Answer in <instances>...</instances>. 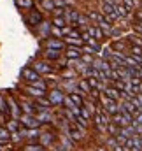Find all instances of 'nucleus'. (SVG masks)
Here are the masks:
<instances>
[{
    "label": "nucleus",
    "instance_id": "1",
    "mask_svg": "<svg viewBox=\"0 0 142 151\" xmlns=\"http://www.w3.org/2000/svg\"><path fill=\"white\" fill-rule=\"evenodd\" d=\"M102 12H104V14H107V19H109V21H116V19L119 18V14L116 12L114 4L105 2V0H104V4H102Z\"/></svg>",
    "mask_w": 142,
    "mask_h": 151
},
{
    "label": "nucleus",
    "instance_id": "2",
    "mask_svg": "<svg viewBox=\"0 0 142 151\" xmlns=\"http://www.w3.org/2000/svg\"><path fill=\"white\" fill-rule=\"evenodd\" d=\"M21 76H23L27 81H30V83H37V81H40L39 72H37V70H34V69H30V67H25V69L21 70Z\"/></svg>",
    "mask_w": 142,
    "mask_h": 151
},
{
    "label": "nucleus",
    "instance_id": "3",
    "mask_svg": "<svg viewBox=\"0 0 142 151\" xmlns=\"http://www.w3.org/2000/svg\"><path fill=\"white\" fill-rule=\"evenodd\" d=\"M102 104L105 106V111L110 114H118V111H119V107L116 106V100H112V99H109V97H102Z\"/></svg>",
    "mask_w": 142,
    "mask_h": 151
},
{
    "label": "nucleus",
    "instance_id": "4",
    "mask_svg": "<svg viewBox=\"0 0 142 151\" xmlns=\"http://www.w3.org/2000/svg\"><path fill=\"white\" fill-rule=\"evenodd\" d=\"M21 123H23L25 127H28V128H37V127L40 125V121L37 119L35 116H28V114H23V116H21Z\"/></svg>",
    "mask_w": 142,
    "mask_h": 151
},
{
    "label": "nucleus",
    "instance_id": "5",
    "mask_svg": "<svg viewBox=\"0 0 142 151\" xmlns=\"http://www.w3.org/2000/svg\"><path fill=\"white\" fill-rule=\"evenodd\" d=\"M86 32L90 34V37L95 39V40L104 39V30H102L100 27H88V28H86Z\"/></svg>",
    "mask_w": 142,
    "mask_h": 151
},
{
    "label": "nucleus",
    "instance_id": "6",
    "mask_svg": "<svg viewBox=\"0 0 142 151\" xmlns=\"http://www.w3.org/2000/svg\"><path fill=\"white\" fill-rule=\"evenodd\" d=\"M95 123L98 125V127H105L109 125V118H107L105 114V109H102V111H98V113L95 114Z\"/></svg>",
    "mask_w": 142,
    "mask_h": 151
},
{
    "label": "nucleus",
    "instance_id": "7",
    "mask_svg": "<svg viewBox=\"0 0 142 151\" xmlns=\"http://www.w3.org/2000/svg\"><path fill=\"white\" fill-rule=\"evenodd\" d=\"M49 100H51V104H63L65 97H63V93L60 90H53L49 93Z\"/></svg>",
    "mask_w": 142,
    "mask_h": 151
},
{
    "label": "nucleus",
    "instance_id": "8",
    "mask_svg": "<svg viewBox=\"0 0 142 151\" xmlns=\"http://www.w3.org/2000/svg\"><path fill=\"white\" fill-rule=\"evenodd\" d=\"M34 70H37L39 74H49L51 72V65H47L46 62H37Z\"/></svg>",
    "mask_w": 142,
    "mask_h": 151
},
{
    "label": "nucleus",
    "instance_id": "9",
    "mask_svg": "<svg viewBox=\"0 0 142 151\" xmlns=\"http://www.w3.org/2000/svg\"><path fill=\"white\" fill-rule=\"evenodd\" d=\"M81 55H82V51H81L79 47H69V49H67V58H69V60H79Z\"/></svg>",
    "mask_w": 142,
    "mask_h": 151
},
{
    "label": "nucleus",
    "instance_id": "10",
    "mask_svg": "<svg viewBox=\"0 0 142 151\" xmlns=\"http://www.w3.org/2000/svg\"><path fill=\"white\" fill-rule=\"evenodd\" d=\"M104 93H105V97L112 99V100H119V97H121V91L118 88H105Z\"/></svg>",
    "mask_w": 142,
    "mask_h": 151
},
{
    "label": "nucleus",
    "instance_id": "11",
    "mask_svg": "<svg viewBox=\"0 0 142 151\" xmlns=\"http://www.w3.org/2000/svg\"><path fill=\"white\" fill-rule=\"evenodd\" d=\"M27 93L32 95V97H35V99H44V90L35 88V86H28L27 88Z\"/></svg>",
    "mask_w": 142,
    "mask_h": 151
},
{
    "label": "nucleus",
    "instance_id": "12",
    "mask_svg": "<svg viewBox=\"0 0 142 151\" xmlns=\"http://www.w3.org/2000/svg\"><path fill=\"white\" fill-rule=\"evenodd\" d=\"M82 132H84L82 128H74V127H70V128H69V135H70L74 141H79V139L82 137Z\"/></svg>",
    "mask_w": 142,
    "mask_h": 151
},
{
    "label": "nucleus",
    "instance_id": "13",
    "mask_svg": "<svg viewBox=\"0 0 142 151\" xmlns=\"http://www.w3.org/2000/svg\"><path fill=\"white\" fill-rule=\"evenodd\" d=\"M9 106H11V114L14 116V119H18V118H21V113H19V109H18V106H16V102L12 100V99H9Z\"/></svg>",
    "mask_w": 142,
    "mask_h": 151
},
{
    "label": "nucleus",
    "instance_id": "14",
    "mask_svg": "<svg viewBox=\"0 0 142 151\" xmlns=\"http://www.w3.org/2000/svg\"><path fill=\"white\" fill-rule=\"evenodd\" d=\"M28 21H30L32 25H40V23H42V14H40V12H37V11H34V12L30 14Z\"/></svg>",
    "mask_w": 142,
    "mask_h": 151
},
{
    "label": "nucleus",
    "instance_id": "15",
    "mask_svg": "<svg viewBox=\"0 0 142 151\" xmlns=\"http://www.w3.org/2000/svg\"><path fill=\"white\" fill-rule=\"evenodd\" d=\"M69 97L72 99V102H74L77 107H82V104H84V102H82V97H81V93H79V91H74V93H70Z\"/></svg>",
    "mask_w": 142,
    "mask_h": 151
},
{
    "label": "nucleus",
    "instance_id": "16",
    "mask_svg": "<svg viewBox=\"0 0 142 151\" xmlns=\"http://www.w3.org/2000/svg\"><path fill=\"white\" fill-rule=\"evenodd\" d=\"M46 58H47V60H58V58H60V49H51V47H47Z\"/></svg>",
    "mask_w": 142,
    "mask_h": 151
},
{
    "label": "nucleus",
    "instance_id": "17",
    "mask_svg": "<svg viewBox=\"0 0 142 151\" xmlns=\"http://www.w3.org/2000/svg\"><path fill=\"white\" fill-rule=\"evenodd\" d=\"M65 42L72 44L74 47H79V46L82 44V39H81V37H70V35H67V37H65Z\"/></svg>",
    "mask_w": 142,
    "mask_h": 151
},
{
    "label": "nucleus",
    "instance_id": "18",
    "mask_svg": "<svg viewBox=\"0 0 142 151\" xmlns=\"http://www.w3.org/2000/svg\"><path fill=\"white\" fill-rule=\"evenodd\" d=\"M65 14H67V19H69V21H79V12H77V11L65 9Z\"/></svg>",
    "mask_w": 142,
    "mask_h": 151
},
{
    "label": "nucleus",
    "instance_id": "19",
    "mask_svg": "<svg viewBox=\"0 0 142 151\" xmlns=\"http://www.w3.org/2000/svg\"><path fill=\"white\" fill-rule=\"evenodd\" d=\"M114 7H116V12L119 14V18H121V16H128V9H126V7L123 5V2H119V4H116Z\"/></svg>",
    "mask_w": 142,
    "mask_h": 151
},
{
    "label": "nucleus",
    "instance_id": "20",
    "mask_svg": "<svg viewBox=\"0 0 142 151\" xmlns=\"http://www.w3.org/2000/svg\"><path fill=\"white\" fill-rule=\"evenodd\" d=\"M47 47H51V49H62L63 47V42L62 40H56V39H51V40H47Z\"/></svg>",
    "mask_w": 142,
    "mask_h": 151
},
{
    "label": "nucleus",
    "instance_id": "21",
    "mask_svg": "<svg viewBox=\"0 0 142 151\" xmlns=\"http://www.w3.org/2000/svg\"><path fill=\"white\" fill-rule=\"evenodd\" d=\"M79 88L82 90V93H91V86H90V81L88 79L79 81Z\"/></svg>",
    "mask_w": 142,
    "mask_h": 151
},
{
    "label": "nucleus",
    "instance_id": "22",
    "mask_svg": "<svg viewBox=\"0 0 142 151\" xmlns=\"http://www.w3.org/2000/svg\"><path fill=\"white\" fill-rule=\"evenodd\" d=\"M9 139H11V132H9L7 128H2V127H0V142L4 144V142H7Z\"/></svg>",
    "mask_w": 142,
    "mask_h": 151
},
{
    "label": "nucleus",
    "instance_id": "23",
    "mask_svg": "<svg viewBox=\"0 0 142 151\" xmlns=\"http://www.w3.org/2000/svg\"><path fill=\"white\" fill-rule=\"evenodd\" d=\"M16 4L19 7H23V9H30L34 5V0H16Z\"/></svg>",
    "mask_w": 142,
    "mask_h": 151
},
{
    "label": "nucleus",
    "instance_id": "24",
    "mask_svg": "<svg viewBox=\"0 0 142 151\" xmlns=\"http://www.w3.org/2000/svg\"><path fill=\"white\" fill-rule=\"evenodd\" d=\"M42 5H44V9H47V11H55V9H56L55 0H42Z\"/></svg>",
    "mask_w": 142,
    "mask_h": 151
},
{
    "label": "nucleus",
    "instance_id": "25",
    "mask_svg": "<svg viewBox=\"0 0 142 151\" xmlns=\"http://www.w3.org/2000/svg\"><path fill=\"white\" fill-rule=\"evenodd\" d=\"M55 27H58V28H65V25H67V19L65 18H55Z\"/></svg>",
    "mask_w": 142,
    "mask_h": 151
},
{
    "label": "nucleus",
    "instance_id": "26",
    "mask_svg": "<svg viewBox=\"0 0 142 151\" xmlns=\"http://www.w3.org/2000/svg\"><path fill=\"white\" fill-rule=\"evenodd\" d=\"M7 130H9V132H12V134H14V132H18V121H16V119L9 121V123H7Z\"/></svg>",
    "mask_w": 142,
    "mask_h": 151
},
{
    "label": "nucleus",
    "instance_id": "27",
    "mask_svg": "<svg viewBox=\"0 0 142 151\" xmlns=\"http://www.w3.org/2000/svg\"><path fill=\"white\" fill-rule=\"evenodd\" d=\"M63 104H65V106H67V107H69V109H74V107H77V106H75V104H74V102H72V99L70 97H65V100H63Z\"/></svg>",
    "mask_w": 142,
    "mask_h": 151
},
{
    "label": "nucleus",
    "instance_id": "28",
    "mask_svg": "<svg viewBox=\"0 0 142 151\" xmlns=\"http://www.w3.org/2000/svg\"><path fill=\"white\" fill-rule=\"evenodd\" d=\"M25 151H44V148L42 146H35V144H28L25 148Z\"/></svg>",
    "mask_w": 142,
    "mask_h": 151
},
{
    "label": "nucleus",
    "instance_id": "29",
    "mask_svg": "<svg viewBox=\"0 0 142 151\" xmlns=\"http://www.w3.org/2000/svg\"><path fill=\"white\" fill-rule=\"evenodd\" d=\"M37 119H39L40 123H46L47 119H51V116H49L47 113H42V114H39V116H37Z\"/></svg>",
    "mask_w": 142,
    "mask_h": 151
},
{
    "label": "nucleus",
    "instance_id": "30",
    "mask_svg": "<svg viewBox=\"0 0 142 151\" xmlns=\"http://www.w3.org/2000/svg\"><path fill=\"white\" fill-rule=\"evenodd\" d=\"M42 142H44V144L53 142V135H51V134H42Z\"/></svg>",
    "mask_w": 142,
    "mask_h": 151
},
{
    "label": "nucleus",
    "instance_id": "31",
    "mask_svg": "<svg viewBox=\"0 0 142 151\" xmlns=\"http://www.w3.org/2000/svg\"><path fill=\"white\" fill-rule=\"evenodd\" d=\"M51 32H53L56 37H62V35H63V28H58V27H53V28H51Z\"/></svg>",
    "mask_w": 142,
    "mask_h": 151
},
{
    "label": "nucleus",
    "instance_id": "32",
    "mask_svg": "<svg viewBox=\"0 0 142 151\" xmlns=\"http://www.w3.org/2000/svg\"><path fill=\"white\" fill-rule=\"evenodd\" d=\"M82 62H84L86 65H90V63L93 65V62H95V60H93V56H91V55H84V56H82Z\"/></svg>",
    "mask_w": 142,
    "mask_h": 151
},
{
    "label": "nucleus",
    "instance_id": "33",
    "mask_svg": "<svg viewBox=\"0 0 142 151\" xmlns=\"http://www.w3.org/2000/svg\"><path fill=\"white\" fill-rule=\"evenodd\" d=\"M11 139H12L14 142H19V141L23 139V135H21L19 132H14V134H11Z\"/></svg>",
    "mask_w": 142,
    "mask_h": 151
},
{
    "label": "nucleus",
    "instance_id": "34",
    "mask_svg": "<svg viewBox=\"0 0 142 151\" xmlns=\"http://www.w3.org/2000/svg\"><path fill=\"white\" fill-rule=\"evenodd\" d=\"M81 116H82L84 119H90V118H91V113H90L86 107H81Z\"/></svg>",
    "mask_w": 142,
    "mask_h": 151
},
{
    "label": "nucleus",
    "instance_id": "35",
    "mask_svg": "<svg viewBox=\"0 0 142 151\" xmlns=\"http://www.w3.org/2000/svg\"><path fill=\"white\" fill-rule=\"evenodd\" d=\"M123 2V5L126 7V9H132V7H135V0H121Z\"/></svg>",
    "mask_w": 142,
    "mask_h": 151
},
{
    "label": "nucleus",
    "instance_id": "36",
    "mask_svg": "<svg viewBox=\"0 0 142 151\" xmlns=\"http://www.w3.org/2000/svg\"><path fill=\"white\" fill-rule=\"evenodd\" d=\"M0 111H4V113H7V111H9V109H7V104L4 102V99H2V97H0Z\"/></svg>",
    "mask_w": 142,
    "mask_h": 151
},
{
    "label": "nucleus",
    "instance_id": "37",
    "mask_svg": "<svg viewBox=\"0 0 142 151\" xmlns=\"http://www.w3.org/2000/svg\"><path fill=\"white\" fill-rule=\"evenodd\" d=\"M34 86H35V88H40V90H44V88H46V84H44L42 81H37V83H34Z\"/></svg>",
    "mask_w": 142,
    "mask_h": 151
},
{
    "label": "nucleus",
    "instance_id": "38",
    "mask_svg": "<svg viewBox=\"0 0 142 151\" xmlns=\"http://www.w3.org/2000/svg\"><path fill=\"white\" fill-rule=\"evenodd\" d=\"M79 25H88V18H84V16H79Z\"/></svg>",
    "mask_w": 142,
    "mask_h": 151
},
{
    "label": "nucleus",
    "instance_id": "39",
    "mask_svg": "<svg viewBox=\"0 0 142 151\" xmlns=\"http://www.w3.org/2000/svg\"><path fill=\"white\" fill-rule=\"evenodd\" d=\"M135 123H137V125H142V113L137 114V118H135Z\"/></svg>",
    "mask_w": 142,
    "mask_h": 151
},
{
    "label": "nucleus",
    "instance_id": "40",
    "mask_svg": "<svg viewBox=\"0 0 142 151\" xmlns=\"http://www.w3.org/2000/svg\"><path fill=\"white\" fill-rule=\"evenodd\" d=\"M65 4V0H55V5H63Z\"/></svg>",
    "mask_w": 142,
    "mask_h": 151
},
{
    "label": "nucleus",
    "instance_id": "41",
    "mask_svg": "<svg viewBox=\"0 0 142 151\" xmlns=\"http://www.w3.org/2000/svg\"><path fill=\"white\" fill-rule=\"evenodd\" d=\"M97 151H105V150H104V148H98V150H97Z\"/></svg>",
    "mask_w": 142,
    "mask_h": 151
},
{
    "label": "nucleus",
    "instance_id": "42",
    "mask_svg": "<svg viewBox=\"0 0 142 151\" xmlns=\"http://www.w3.org/2000/svg\"><path fill=\"white\" fill-rule=\"evenodd\" d=\"M0 151H5V150H4V148H2V146H0Z\"/></svg>",
    "mask_w": 142,
    "mask_h": 151
}]
</instances>
